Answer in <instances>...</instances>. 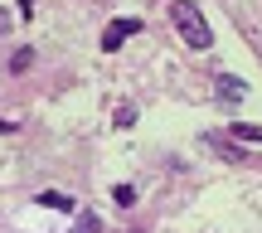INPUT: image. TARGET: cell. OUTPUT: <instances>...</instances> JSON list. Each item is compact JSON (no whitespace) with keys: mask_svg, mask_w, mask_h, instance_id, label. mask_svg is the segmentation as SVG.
Masks as SVG:
<instances>
[{"mask_svg":"<svg viewBox=\"0 0 262 233\" xmlns=\"http://www.w3.org/2000/svg\"><path fill=\"white\" fill-rule=\"evenodd\" d=\"M233 136L238 141H257V146H262V126H248V121H233Z\"/></svg>","mask_w":262,"mask_h":233,"instance_id":"cell-6","label":"cell"},{"mask_svg":"<svg viewBox=\"0 0 262 233\" xmlns=\"http://www.w3.org/2000/svg\"><path fill=\"white\" fill-rule=\"evenodd\" d=\"M68 233H102V219H97V214H88V209H83V214H78V224L68 228Z\"/></svg>","mask_w":262,"mask_h":233,"instance_id":"cell-5","label":"cell"},{"mask_svg":"<svg viewBox=\"0 0 262 233\" xmlns=\"http://www.w3.org/2000/svg\"><path fill=\"white\" fill-rule=\"evenodd\" d=\"M170 25L180 29V39H185L189 49H209V44H214V34H209V19L199 15L194 0H170Z\"/></svg>","mask_w":262,"mask_h":233,"instance_id":"cell-1","label":"cell"},{"mask_svg":"<svg viewBox=\"0 0 262 233\" xmlns=\"http://www.w3.org/2000/svg\"><path fill=\"white\" fill-rule=\"evenodd\" d=\"M39 204H44V209H63V214H68V209H73V195H58V189H44V195H39Z\"/></svg>","mask_w":262,"mask_h":233,"instance_id":"cell-4","label":"cell"},{"mask_svg":"<svg viewBox=\"0 0 262 233\" xmlns=\"http://www.w3.org/2000/svg\"><path fill=\"white\" fill-rule=\"evenodd\" d=\"M112 121H117V126H131V121H136V107H131V102H122V107H117V117H112Z\"/></svg>","mask_w":262,"mask_h":233,"instance_id":"cell-8","label":"cell"},{"mask_svg":"<svg viewBox=\"0 0 262 233\" xmlns=\"http://www.w3.org/2000/svg\"><path fill=\"white\" fill-rule=\"evenodd\" d=\"M131 34H141V19H136V15H122V19H112V25L102 29V49H107V54H117V49H122Z\"/></svg>","mask_w":262,"mask_h":233,"instance_id":"cell-2","label":"cell"},{"mask_svg":"<svg viewBox=\"0 0 262 233\" xmlns=\"http://www.w3.org/2000/svg\"><path fill=\"white\" fill-rule=\"evenodd\" d=\"M10 25H15V15H10V10H0V34H10Z\"/></svg>","mask_w":262,"mask_h":233,"instance_id":"cell-9","label":"cell"},{"mask_svg":"<svg viewBox=\"0 0 262 233\" xmlns=\"http://www.w3.org/2000/svg\"><path fill=\"white\" fill-rule=\"evenodd\" d=\"M112 199L126 209V204H136V189H131V185H117V189H112Z\"/></svg>","mask_w":262,"mask_h":233,"instance_id":"cell-7","label":"cell"},{"mask_svg":"<svg viewBox=\"0 0 262 233\" xmlns=\"http://www.w3.org/2000/svg\"><path fill=\"white\" fill-rule=\"evenodd\" d=\"M219 97H224V102H243V97H248V83H243V78H233V73H219Z\"/></svg>","mask_w":262,"mask_h":233,"instance_id":"cell-3","label":"cell"},{"mask_svg":"<svg viewBox=\"0 0 262 233\" xmlns=\"http://www.w3.org/2000/svg\"><path fill=\"white\" fill-rule=\"evenodd\" d=\"M10 131H15V121H5V117H0V136H10Z\"/></svg>","mask_w":262,"mask_h":233,"instance_id":"cell-10","label":"cell"}]
</instances>
